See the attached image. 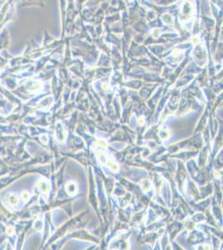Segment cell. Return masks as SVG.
<instances>
[{
	"instance_id": "obj_1",
	"label": "cell",
	"mask_w": 223,
	"mask_h": 250,
	"mask_svg": "<svg viewBox=\"0 0 223 250\" xmlns=\"http://www.w3.org/2000/svg\"><path fill=\"white\" fill-rule=\"evenodd\" d=\"M7 201L9 203V204L12 206V207H16L19 204V199L18 198L17 195L13 194V193H9L7 195Z\"/></svg>"
},
{
	"instance_id": "obj_2",
	"label": "cell",
	"mask_w": 223,
	"mask_h": 250,
	"mask_svg": "<svg viewBox=\"0 0 223 250\" xmlns=\"http://www.w3.org/2000/svg\"><path fill=\"white\" fill-rule=\"evenodd\" d=\"M46 186H47V184L43 181H40L38 183V188H39V189H40L41 191H42V192H46L48 190V188L46 187Z\"/></svg>"
},
{
	"instance_id": "obj_3",
	"label": "cell",
	"mask_w": 223,
	"mask_h": 250,
	"mask_svg": "<svg viewBox=\"0 0 223 250\" xmlns=\"http://www.w3.org/2000/svg\"><path fill=\"white\" fill-rule=\"evenodd\" d=\"M29 193H28L27 191L23 192V193H22V198H23L24 201H27V200L29 199Z\"/></svg>"
},
{
	"instance_id": "obj_4",
	"label": "cell",
	"mask_w": 223,
	"mask_h": 250,
	"mask_svg": "<svg viewBox=\"0 0 223 250\" xmlns=\"http://www.w3.org/2000/svg\"><path fill=\"white\" fill-rule=\"evenodd\" d=\"M7 233H8L9 234L12 235V234L13 233V227H9L8 229H7Z\"/></svg>"
}]
</instances>
